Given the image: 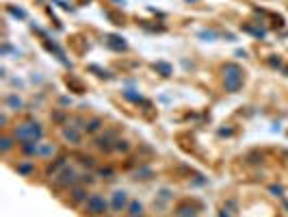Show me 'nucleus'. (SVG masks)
Segmentation results:
<instances>
[{"label": "nucleus", "instance_id": "4", "mask_svg": "<svg viewBox=\"0 0 288 217\" xmlns=\"http://www.w3.org/2000/svg\"><path fill=\"white\" fill-rule=\"evenodd\" d=\"M128 204H130V198H128V194L124 189H117L113 191V196H111V211L113 213H126Z\"/></svg>", "mask_w": 288, "mask_h": 217}, {"label": "nucleus", "instance_id": "3", "mask_svg": "<svg viewBox=\"0 0 288 217\" xmlns=\"http://www.w3.org/2000/svg\"><path fill=\"white\" fill-rule=\"evenodd\" d=\"M76 184H81V176H78L76 170H71V167H65V170H61L54 176V187L61 191H69V189H74Z\"/></svg>", "mask_w": 288, "mask_h": 217}, {"label": "nucleus", "instance_id": "10", "mask_svg": "<svg viewBox=\"0 0 288 217\" xmlns=\"http://www.w3.org/2000/svg\"><path fill=\"white\" fill-rule=\"evenodd\" d=\"M243 83L245 78H223V89L228 94H238L243 89Z\"/></svg>", "mask_w": 288, "mask_h": 217}, {"label": "nucleus", "instance_id": "6", "mask_svg": "<svg viewBox=\"0 0 288 217\" xmlns=\"http://www.w3.org/2000/svg\"><path fill=\"white\" fill-rule=\"evenodd\" d=\"M89 191H87V187L85 184H76L74 189H69V204L71 206H81V204H85L87 200H89Z\"/></svg>", "mask_w": 288, "mask_h": 217}, {"label": "nucleus", "instance_id": "7", "mask_svg": "<svg viewBox=\"0 0 288 217\" xmlns=\"http://www.w3.org/2000/svg\"><path fill=\"white\" fill-rule=\"evenodd\" d=\"M83 133H85V131H81V128L67 124L65 128H63V139L69 141L71 146H81V143H83Z\"/></svg>", "mask_w": 288, "mask_h": 217}, {"label": "nucleus", "instance_id": "21", "mask_svg": "<svg viewBox=\"0 0 288 217\" xmlns=\"http://www.w3.org/2000/svg\"><path fill=\"white\" fill-rule=\"evenodd\" d=\"M154 70H161V72H163V76H171V68L167 66V63H156Z\"/></svg>", "mask_w": 288, "mask_h": 217}, {"label": "nucleus", "instance_id": "22", "mask_svg": "<svg viewBox=\"0 0 288 217\" xmlns=\"http://www.w3.org/2000/svg\"><path fill=\"white\" fill-rule=\"evenodd\" d=\"M269 191H271V194H275L277 198H284V187H279V184H273Z\"/></svg>", "mask_w": 288, "mask_h": 217}, {"label": "nucleus", "instance_id": "19", "mask_svg": "<svg viewBox=\"0 0 288 217\" xmlns=\"http://www.w3.org/2000/svg\"><path fill=\"white\" fill-rule=\"evenodd\" d=\"M119 39H122V37H115V35H111L106 44H109L111 48H115V50H126V48H128V46H126V42H119Z\"/></svg>", "mask_w": 288, "mask_h": 217}, {"label": "nucleus", "instance_id": "1", "mask_svg": "<svg viewBox=\"0 0 288 217\" xmlns=\"http://www.w3.org/2000/svg\"><path fill=\"white\" fill-rule=\"evenodd\" d=\"M11 135L15 137L18 143H24V141H42L44 139V128L42 124L37 122H24L20 126H15Z\"/></svg>", "mask_w": 288, "mask_h": 217}, {"label": "nucleus", "instance_id": "26", "mask_svg": "<svg viewBox=\"0 0 288 217\" xmlns=\"http://www.w3.org/2000/svg\"><path fill=\"white\" fill-rule=\"evenodd\" d=\"M187 3H197V0H187Z\"/></svg>", "mask_w": 288, "mask_h": 217}, {"label": "nucleus", "instance_id": "27", "mask_svg": "<svg viewBox=\"0 0 288 217\" xmlns=\"http://www.w3.org/2000/svg\"><path fill=\"white\" fill-rule=\"evenodd\" d=\"M286 74H288V68H286Z\"/></svg>", "mask_w": 288, "mask_h": 217}, {"label": "nucleus", "instance_id": "24", "mask_svg": "<svg viewBox=\"0 0 288 217\" xmlns=\"http://www.w3.org/2000/svg\"><path fill=\"white\" fill-rule=\"evenodd\" d=\"M7 122H9V115L3 113V115H0V124H3V128H7Z\"/></svg>", "mask_w": 288, "mask_h": 217}, {"label": "nucleus", "instance_id": "28", "mask_svg": "<svg viewBox=\"0 0 288 217\" xmlns=\"http://www.w3.org/2000/svg\"><path fill=\"white\" fill-rule=\"evenodd\" d=\"M126 217H128V215H126Z\"/></svg>", "mask_w": 288, "mask_h": 217}, {"label": "nucleus", "instance_id": "11", "mask_svg": "<svg viewBox=\"0 0 288 217\" xmlns=\"http://www.w3.org/2000/svg\"><path fill=\"white\" fill-rule=\"evenodd\" d=\"M102 128H104V119L102 117H91V119H87V124H85V133L87 135H98Z\"/></svg>", "mask_w": 288, "mask_h": 217}, {"label": "nucleus", "instance_id": "23", "mask_svg": "<svg viewBox=\"0 0 288 217\" xmlns=\"http://www.w3.org/2000/svg\"><path fill=\"white\" fill-rule=\"evenodd\" d=\"M98 174H100V176H106V178H113V176H115V172L111 170V167H100Z\"/></svg>", "mask_w": 288, "mask_h": 217}, {"label": "nucleus", "instance_id": "20", "mask_svg": "<svg viewBox=\"0 0 288 217\" xmlns=\"http://www.w3.org/2000/svg\"><path fill=\"white\" fill-rule=\"evenodd\" d=\"M128 150H130V141H128V139H117L115 152H128Z\"/></svg>", "mask_w": 288, "mask_h": 217}, {"label": "nucleus", "instance_id": "25", "mask_svg": "<svg viewBox=\"0 0 288 217\" xmlns=\"http://www.w3.org/2000/svg\"><path fill=\"white\" fill-rule=\"evenodd\" d=\"M161 198H163V200H169V198H171V191H169V189H163V191H161Z\"/></svg>", "mask_w": 288, "mask_h": 217}, {"label": "nucleus", "instance_id": "16", "mask_svg": "<svg viewBox=\"0 0 288 217\" xmlns=\"http://www.w3.org/2000/svg\"><path fill=\"white\" fill-rule=\"evenodd\" d=\"M15 170H18V174H22V176H30L35 172V163H30V161H22V163L15 165Z\"/></svg>", "mask_w": 288, "mask_h": 217}, {"label": "nucleus", "instance_id": "9", "mask_svg": "<svg viewBox=\"0 0 288 217\" xmlns=\"http://www.w3.org/2000/svg\"><path fill=\"white\" fill-rule=\"evenodd\" d=\"M15 146H18V141H15V137L11 133H5L3 137H0V152H3L5 157H9Z\"/></svg>", "mask_w": 288, "mask_h": 217}, {"label": "nucleus", "instance_id": "18", "mask_svg": "<svg viewBox=\"0 0 288 217\" xmlns=\"http://www.w3.org/2000/svg\"><path fill=\"white\" fill-rule=\"evenodd\" d=\"M173 215H175V217H197L195 208H189V206H178Z\"/></svg>", "mask_w": 288, "mask_h": 217}, {"label": "nucleus", "instance_id": "17", "mask_svg": "<svg viewBox=\"0 0 288 217\" xmlns=\"http://www.w3.org/2000/svg\"><path fill=\"white\" fill-rule=\"evenodd\" d=\"M150 178H154V172L150 170V167H139L137 174H134V180H150Z\"/></svg>", "mask_w": 288, "mask_h": 217}, {"label": "nucleus", "instance_id": "8", "mask_svg": "<svg viewBox=\"0 0 288 217\" xmlns=\"http://www.w3.org/2000/svg\"><path fill=\"white\" fill-rule=\"evenodd\" d=\"M223 78H245V70L238 63H226L223 66Z\"/></svg>", "mask_w": 288, "mask_h": 217}, {"label": "nucleus", "instance_id": "14", "mask_svg": "<svg viewBox=\"0 0 288 217\" xmlns=\"http://www.w3.org/2000/svg\"><path fill=\"white\" fill-rule=\"evenodd\" d=\"M5 107L11 109V111H22L24 102H22V98H18L15 94H11V96H7V98H5Z\"/></svg>", "mask_w": 288, "mask_h": 217}, {"label": "nucleus", "instance_id": "15", "mask_svg": "<svg viewBox=\"0 0 288 217\" xmlns=\"http://www.w3.org/2000/svg\"><path fill=\"white\" fill-rule=\"evenodd\" d=\"M57 154V146L54 143H39V159H50Z\"/></svg>", "mask_w": 288, "mask_h": 217}, {"label": "nucleus", "instance_id": "13", "mask_svg": "<svg viewBox=\"0 0 288 217\" xmlns=\"http://www.w3.org/2000/svg\"><path fill=\"white\" fill-rule=\"evenodd\" d=\"M126 215L128 217H143L146 215V208H143V204L139 202V200H130V204H128V208H126Z\"/></svg>", "mask_w": 288, "mask_h": 217}, {"label": "nucleus", "instance_id": "12", "mask_svg": "<svg viewBox=\"0 0 288 217\" xmlns=\"http://www.w3.org/2000/svg\"><path fill=\"white\" fill-rule=\"evenodd\" d=\"M20 150L24 157H39V141H24L20 143Z\"/></svg>", "mask_w": 288, "mask_h": 217}, {"label": "nucleus", "instance_id": "5", "mask_svg": "<svg viewBox=\"0 0 288 217\" xmlns=\"http://www.w3.org/2000/svg\"><path fill=\"white\" fill-rule=\"evenodd\" d=\"M117 131H106L100 137H95V148H100L102 152H113L115 150V143H117Z\"/></svg>", "mask_w": 288, "mask_h": 217}, {"label": "nucleus", "instance_id": "2", "mask_svg": "<svg viewBox=\"0 0 288 217\" xmlns=\"http://www.w3.org/2000/svg\"><path fill=\"white\" fill-rule=\"evenodd\" d=\"M109 208H111V200H106L102 194H91L89 200L85 202L83 211L87 217H102L109 213Z\"/></svg>", "mask_w": 288, "mask_h": 217}]
</instances>
